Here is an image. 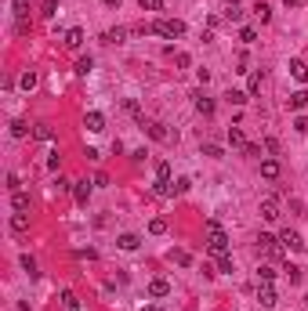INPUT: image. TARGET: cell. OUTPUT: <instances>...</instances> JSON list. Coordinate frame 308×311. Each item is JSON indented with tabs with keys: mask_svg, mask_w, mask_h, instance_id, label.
Here are the masks:
<instances>
[{
	"mask_svg": "<svg viewBox=\"0 0 308 311\" xmlns=\"http://www.w3.org/2000/svg\"><path fill=\"white\" fill-rule=\"evenodd\" d=\"M294 130H297V134H308V116H297V120H294Z\"/></svg>",
	"mask_w": 308,
	"mask_h": 311,
	"instance_id": "ee69618b",
	"label": "cell"
},
{
	"mask_svg": "<svg viewBox=\"0 0 308 311\" xmlns=\"http://www.w3.org/2000/svg\"><path fill=\"white\" fill-rule=\"evenodd\" d=\"M167 293H171V282H167V278H152V282H149V297H156V300H163Z\"/></svg>",
	"mask_w": 308,
	"mask_h": 311,
	"instance_id": "9c48e42d",
	"label": "cell"
},
{
	"mask_svg": "<svg viewBox=\"0 0 308 311\" xmlns=\"http://www.w3.org/2000/svg\"><path fill=\"white\" fill-rule=\"evenodd\" d=\"M225 18H228V22H239V18H243L239 0H225Z\"/></svg>",
	"mask_w": 308,
	"mask_h": 311,
	"instance_id": "ffe728a7",
	"label": "cell"
},
{
	"mask_svg": "<svg viewBox=\"0 0 308 311\" xmlns=\"http://www.w3.org/2000/svg\"><path fill=\"white\" fill-rule=\"evenodd\" d=\"M91 188H95V184H87V181H76V184H73V199H76L80 206H87V199H91Z\"/></svg>",
	"mask_w": 308,
	"mask_h": 311,
	"instance_id": "30bf717a",
	"label": "cell"
},
{
	"mask_svg": "<svg viewBox=\"0 0 308 311\" xmlns=\"http://www.w3.org/2000/svg\"><path fill=\"white\" fill-rule=\"evenodd\" d=\"M207 232V242H210V254H228V236H225V228L218 221H207L203 224Z\"/></svg>",
	"mask_w": 308,
	"mask_h": 311,
	"instance_id": "6da1fadb",
	"label": "cell"
},
{
	"mask_svg": "<svg viewBox=\"0 0 308 311\" xmlns=\"http://www.w3.org/2000/svg\"><path fill=\"white\" fill-rule=\"evenodd\" d=\"M214 257H218V272L221 275H232V257L228 254H214Z\"/></svg>",
	"mask_w": 308,
	"mask_h": 311,
	"instance_id": "484cf974",
	"label": "cell"
},
{
	"mask_svg": "<svg viewBox=\"0 0 308 311\" xmlns=\"http://www.w3.org/2000/svg\"><path fill=\"white\" fill-rule=\"evenodd\" d=\"M55 188H58V192H73V181H66V178H58V181H55Z\"/></svg>",
	"mask_w": 308,
	"mask_h": 311,
	"instance_id": "bcb514c9",
	"label": "cell"
},
{
	"mask_svg": "<svg viewBox=\"0 0 308 311\" xmlns=\"http://www.w3.org/2000/svg\"><path fill=\"white\" fill-rule=\"evenodd\" d=\"M11 206H15V214H26L29 210V196L19 188V192H11Z\"/></svg>",
	"mask_w": 308,
	"mask_h": 311,
	"instance_id": "ac0fdd59",
	"label": "cell"
},
{
	"mask_svg": "<svg viewBox=\"0 0 308 311\" xmlns=\"http://www.w3.org/2000/svg\"><path fill=\"white\" fill-rule=\"evenodd\" d=\"M62 311H80V300H76V293H62Z\"/></svg>",
	"mask_w": 308,
	"mask_h": 311,
	"instance_id": "7402d4cb",
	"label": "cell"
},
{
	"mask_svg": "<svg viewBox=\"0 0 308 311\" xmlns=\"http://www.w3.org/2000/svg\"><path fill=\"white\" fill-rule=\"evenodd\" d=\"M254 14H257L261 22H268V18H272V8L265 4V0H257V4H254Z\"/></svg>",
	"mask_w": 308,
	"mask_h": 311,
	"instance_id": "4316f807",
	"label": "cell"
},
{
	"mask_svg": "<svg viewBox=\"0 0 308 311\" xmlns=\"http://www.w3.org/2000/svg\"><path fill=\"white\" fill-rule=\"evenodd\" d=\"M105 4H109V8H120V0H105Z\"/></svg>",
	"mask_w": 308,
	"mask_h": 311,
	"instance_id": "f907efd6",
	"label": "cell"
},
{
	"mask_svg": "<svg viewBox=\"0 0 308 311\" xmlns=\"http://www.w3.org/2000/svg\"><path fill=\"white\" fill-rule=\"evenodd\" d=\"M239 40H243V44H254V40H257V29H254V26H243V29H239Z\"/></svg>",
	"mask_w": 308,
	"mask_h": 311,
	"instance_id": "4dcf8cb0",
	"label": "cell"
},
{
	"mask_svg": "<svg viewBox=\"0 0 308 311\" xmlns=\"http://www.w3.org/2000/svg\"><path fill=\"white\" fill-rule=\"evenodd\" d=\"M290 76H294V80H308V62H301V58H294V62H290Z\"/></svg>",
	"mask_w": 308,
	"mask_h": 311,
	"instance_id": "2e32d148",
	"label": "cell"
},
{
	"mask_svg": "<svg viewBox=\"0 0 308 311\" xmlns=\"http://www.w3.org/2000/svg\"><path fill=\"white\" fill-rule=\"evenodd\" d=\"M11 232H19V236H22V232H29V217H26V214H15V217H11Z\"/></svg>",
	"mask_w": 308,
	"mask_h": 311,
	"instance_id": "d4e9b609",
	"label": "cell"
},
{
	"mask_svg": "<svg viewBox=\"0 0 308 311\" xmlns=\"http://www.w3.org/2000/svg\"><path fill=\"white\" fill-rule=\"evenodd\" d=\"M286 278H290V282H294V286H297V282H301V272H297V268H294V264H290V268H286Z\"/></svg>",
	"mask_w": 308,
	"mask_h": 311,
	"instance_id": "f6af8a7d",
	"label": "cell"
},
{
	"mask_svg": "<svg viewBox=\"0 0 308 311\" xmlns=\"http://www.w3.org/2000/svg\"><path fill=\"white\" fill-rule=\"evenodd\" d=\"M174 66H178V69H189V66H192V58L185 54V51H178V54H174Z\"/></svg>",
	"mask_w": 308,
	"mask_h": 311,
	"instance_id": "f35d334b",
	"label": "cell"
},
{
	"mask_svg": "<svg viewBox=\"0 0 308 311\" xmlns=\"http://www.w3.org/2000/svg\"><path fill=\"white\" fill-rule=\"evenodd\" d=\"M199 152L210 156V160H221V156H225V148H221V145H214V142H203V145H199Z\"/></svg>",
	"mask_w": 308,
	"mask_h": 311,
	"instance_id": "44dd1931",
	"label": "cell"
},
{
	"mask_svg": "<svg viewBox=\"0 0 308 311\" xmlns=\"http://www.w3.org/2000/svg\"><path fill=\"white\" fill-rule=\"evenodd\" d=\"M91 69H95V62H91V54H87V58H80V62H76V76H87Z\"/></svg>",
	"mask_w": 308,
	"mask_h": 311,
	"instance_id": "f1b7e54d",
	"label": "cell"
},
{
	"mask_svg": "<svg viewBox=\"0 0 308 311\" xmlns=\"http://www.w3.org/2000/svg\"><path fill=\"white\" fill-rule=\"evenodd\" d=\"M279 174H283L279 160H261V178L265 181H279Z\"/></svg>",
	"mask_w": 308,
	"mask_h": 311,
	"instance_id": "52a82bcc",
	"label": "cell"
},
{
	"mask_svg": "<svg viewBox=\"0 0 308 311\" xmlns=\"http://www.w3.org/2000/svg\"><path fill=\"white\" fill-rule=\"evenodd\" d=\"M279 246H283V250H304V242H301V236H297V232H290V228H283L279 232Z\"/></svg>",
	"mask_w": 308,
	"mask_h": 311,
	"instance_id": "277c9868",
	"label": "cell"
},
{
	"mask_svg": "<svg viewBox=\"0 0 308 311\" xmlns=\"http://www.w3.org/2000/svg\"><path fill=\"white\" fill-rule=\"evenodd\" d=\"M22 268L29 272V278H37V275H40V272H37V260H33V257H29V254L22 257Z\"/></svg>",
	"mask_w": 308,
	"mask_h": 311,
	"instance_id": "8d00e7d4",
	"label": "cell"
},
{
	"mask_svg": "<svg viewBox=\"0 0 308 311\" xmlns=\"http://www.w3.org/2000/svg\"><path fill=\"white\" fill-rule=\"evenodd\" d=\"M142 11H163V0H138Z\"/></svg>",
	"mask_w": 308,
	"mask_h": 311,
	"instance_id": "e575fe53",
	"label": "cell"
},
{
	"mask_svg": "<svg viewBox=\"0 0 308 311\" xmlns=\"http://www.w3.org/2000/svg\"><path fill=\"white\" fill-rule=\"evenodd\" d=\"M261 217H265V221H279V199H275V196L261 199Z\"/></svg>",
	"mask_w": 308,
	"mask_h": 311,
	"instance_id": "5b68a950",
	"label": "cell"
},
{
	"mask_svg": "<svg viewBox=\"0 0 308 311\" xmlns=\"http://www.w3.org/2000/svg\"><path fill=\"white\" fill-rule=\"evenodd\" d=\"M228 145H232V148H246V145H250V142H246V138H243V130L239 127H228Z\"/></svg>",
	"mask_w": 308,
	"mask_h": 311,
	"instance_id": "e0dca14e",
	"label": "cell"
},
{
	"mask_svg": "<svg viewBox=\"0 0 308 311\" xmlns=\"http://www.w3.org/2000/svg\"><path fill=\"white\" fill-rule=\"evenodd\" d=\"M116 246H120V250H138V246H142V239H138L134 232H123V236L116 239Z\"/></svg>",
	"mask_w": 308,
	"mask_h": 311,
	"instance_id": "5bb4252c",
	"label": "cell"
},
{
	"mask_svg": "<svg viewBox=\"0 0 308 311\" xmlns=\"http://www.w3.org/2000/svg\"><path fill=\"white\" fill-rule=\"evenodd\" d=\"M19 87H22V90H33V87H37V72H33V69H26V72L19 76Z\"/></svg>",
	"mask_w": 308,
	"mask_h": 311,
	"instance_id": "cb8c5ba5",
	"label": "cell"
},
{
	"mask_svg": "<svg viewBox=\"0 0 308 311\" xmlns=\"http://www.w3.org/2000/svg\"><path fill=\"white\" fill-rule=\"evenodd\" d=\"M286 8H304V0H283Z\"/></svg>",
	"mask_w": 308,
	"mask_h": 311,
	"instance_id": "681fc988",
	"label": "cell"
},
{
	"mask_svg": "<svg viewBox=\"0 0 308 311\" xmlns=\"http://www.w3.org/2000/svg\"><path fill=\"white\" fill-rule=\"evenodd\" d=\"M152 192H156V196H171L174 188H171V181H156V188H152Z\"/></svg>",
	"mask_w": 308,
	"mask_h": 311,
	"instance_id": "b9f144b4",
	"label": "cell"
},
{
	"mask_svg": "<svg viewBox=\"0 0 308 311\" xmlns=\"http://www.w3.org/2000/svg\"><path fill=\"white\" fill-rule=\"evenodd\" d=\"M142 311H167V308H163V304H145Z\"/></svg>",
	"mask_w": 308,
	"mask_h": 311,
	"instance_id": "c3c4849f",
	"label": "cell"
},
{
	"mask_svg": "<svg viewBox=\"0 0 308 311\" xmlns=\"http://www.w3.org/2000/svg\"><path fill=\"white\" fill-rule=\"evenodd\" d=\"M152 33L167 36V40H178V36H185V22L181 18H156L152 22Z\"/></svg>",
	"mask_w": 308,
	"mask_h": 311,
	"instance_id": "7a4b0ae2",
	"label": "cell"
},
{
	"mask_svg": "<svg viewBox=\"0 0 308 311\" xmlns=\"http://www.w3.org/2000/svg\"><path fill=\"white\" fill-rule=\"evenodd\" d=\"M33 138H37V142H55V127H51V123H37Z\"/></svg>",
	"mask_w": 308,
	"mask_h": 311,
	"instance_id": "9a60e30c",
	"label": "cell"
},
{
	"mask_svg": "<svg viewBox=\"0 0 308 311\" xmlns=\"http://www.w3.org/2000/svg\"><path fill=\"white\" fill-rule=\"evenodd\" d=\"M62 44H66L69 51H76V48H80V44H84V29H80V26L66 29V40H62Z\"/></svg>",
	"mask_w": 308,
	"mask_h": 311,
	"instance_id": "8fae6325",
	"label": "cell"
},
{
	"mask_svg": "<svg viewBox=\"0 0 308 311\" xmlns=\"http://www.w3.org/2000/svg\"><path fill=\"white\" fill-rule=\"evenodd\" d=\"M286 105L294 108V112H301V108L308 105V90H304V87H301V90H294V94H290V102H286Z\"/></svg>",
	"mask_w": 308,
	"mask_h": 311,
	"instance_id": "d6986e66",
	"label": "cell"
},
{
	"mask_svg": "<svg viewBox=\"0 0 308 311\" xmlns=\"http://www.w3.org/2000/svg\"><path fill=\"white\" fill-rule=\"evenodd\" d=\"M174 264H181V268H189V264H192V257L185 254V250H174Z\"/></svg>",
	"mask_w": 308,
	"mask_h": 311,
	"instance_id": "60d3db41",
	"label": "cell"
},
{
	"mask_svg": "<svg viewBox=\"0 0 308 311\" xmlns=\"http://www.w3.org/2000/svg\"><path fill=\"white\" fill-rule=\"evenodd\" d=\"M189 184H192L189 178H178V181H174V192H178V196H185V192H189Z\"/></svg>",
	"mask_w": 308,
	"mask_h": 311,
	"instance_id": "7bdbcfd3",
	"label": "cell"
},
{
	"mask_svg": "<svg viewBox=\"0 0 308 311\" xmlns=\"http://www.w3.org/2000/svg\"><path fill=\"white\" fill-rule=\"evenodd\" d=\"M257 304H261V308H275V304H279V300H275L272 282H257Z\"/></svg>",
	"mask_w": 308,
	"mask_h": 311,
	"instance_id": "8992f818",
	"label": "cell"
},
{
	"mask_svg": "<svg viewBox=\"0 0 308 311\" xmlns=\"http://www.w3.org/2000/svg\"><path fill=\"white\" fill-rule=\"evenodd\" d=\"M149 232H152V236H163V232H167V221H163V217H152V221H149Z\"/></svg>",
	"mask_w": 308,
	"mask_h": 311,
	"instance_id": "f546056e",
	"label": "cell"
},
{
	"mask_svg": "<svg viewBox=\"0 0 308 311\" xmlns=\"http://www.w3.org/2000/svg\"><path fill=\"white\" fill-rule=\"evenodd\" d=\"M257 250H265L268 257H279V254H283L279 236H268V232H261V236H257Z\"/></svg>",
	"mask_w": 308,
	"mask_h": 311,
	"instance_id": "3957f363",
	"label": "cell"
},
{
	"mask_svg": "<svg viewBox=\"0 0 308 311\" xmlns=\"http://www.w3.org/2000/svg\"><path fill=\"white\" fill-rule=\"evenodd\" d=\"M11 134H15V138H26V134H29V127H26L22 120H15V123H11Z\"/></svg>",
	"mask_w": 308,
	"mask_h": 311,
	"instance_id": "ab89813d",
	"label": "cell"
},
{
	"mask_svg": "<svg viewBox=\"0 0 308 311\" xmlns=\"http://www.w3.org/2000/svg\"><path fill=\"white\" fill-rule=\"evenodd\" d=\"M156 181H171V163H156Z\"/></svg>",
	"mask_w": 308,
	"mask_h": 311,
	"instance_id": "74e56055",
	"label": "cell"
},
{
	"mask_svg": "<svg viewBox=\"0 0 308 311\" xmlns=\"http://www.w3.org/2000/svg\"><path fill=\"white\" fill-rule=\"evenodd\" d=\"M196 112H199V116H214V98H207L203 90L196 94Z\"/></svg>",
	"mask_w": 308,
	"mask_h": 311,
	"instance_id": "4fadbf2b",
	"label": "cell"
},
{
	"mask_svg": "<svg viewBox=\"0 0 308 311\" xmlns=\"http://www.w3.org/2000/svg\"><path fill=\"white\" fill-rule=\"evenodd\" d=\"M127 33H131V29L116 26V29H109V33H105V40H109V44H123V40H127Z\"/></svg>",
	"mask_w": 308,
	"mask_h": 311,
	"instance_id": "603a6c76",
	"label": "cell"
},
{
	"mask_svg": "<svg viewBox=\"0 0 308 311\" xmlns=\"http://www.w3.org/2000/svg\"><path fill=\"white\" fill-rule=\"evenodd\" d=\"M84 127H87L91 134H102V130H105V116H102V112H87V116H84Z\"/></svg>",
	"mask_w": 308,
	"mask_h": 311,
	"instance_id": "ba28073f",
	"label": "cell"
},
{
	"mask_svg": "<svg viewBox=\"0 0 308 311\" xmlns=\"http://www.w3.org/2000/svg\"><path fill=\"white\" fill-rule=\"evenodd\" d=\"M272 278H275V268L272 264H261L257 268V282H272Z\"/></svg>",
	"mask_w": 308,
	"mask_h": 311,
	"instance_id": "83f0119b",
	"label": "cell"
},
{
	"mask_svg": "<svg viewBox=\"0 0 308 311\" xmlns=\"http://www.w3.org/2000/svg\"><path fill=\"white\" fill-rule=\"evenodd\" d=\"M55 11H58V0H44V8H40L44 18H55Z\"/></svg>",
	"mask_w": 308,
	"mask_h": 311,
	"instance_id": "836d02e7",
	"label": "cell"
},
{
	"mask_svg": "<svg viewBox=\"0 0 308 311\" xmlns=\"http://www.w3.org/2000/svg\"><path fill=\"white\" fill-rule=\"evenodd\" d=\"M225 98L232 102V105H246V98H250V94H246V90H228Z\"/></svg>",
	"mask_w": 308,
	"mask_h": 311,
	"instance_id": "d6a6232c",
	"label": "cell"
},
{
	"mask_svg": "<svg viewBox=\"0 0 308 311\" xmlns=\"http://www.w3.org/2000/svg\"><path fill=\"white\" fill-rule=\"evenodd\" d=\"M123 108H127L131 116H138V102H134V98H127V102H123Z\"/></svg>",
	"mask_w": 308,
	"mask_h": 311,
	"instance_id": "7dc6e473",
	"label": "cell"
},
{
	"mask_svg": "<svg viewBox=\"0 0 308 311\" xmlns=\"http://www.w3.org/2000/svg\"><path fill=\"white\" fill-rule=\"evenodd\" d=\"M261 90V72H250V80H246V94H257Z\"/></svg>",
	"mask_w": 308,
	"mask_h": 311,
	"instance_id": "1f68e13d",
	"label": "cell"
},
{
	"mask_svg": "<svg viewBox=\"0 0 308 311\" xmlns=\"http://www.w3.org/2000/svg\"><path fill=\"white\" fill-rule=\"evenodd\" d=\"M145 130H149L152 142H171V130H167L163 123H145Z\"/></svg>",
	"mask_w": 308,
	"mask_h": 311,
	"instance_id": "7c38bea8",
	"label": "cell"
},
{
	"mask_svg": "<svg viewBox=\"0 0 308 311\" xmlns=\"http://www.w3.org/2000/svg\"><path fill=\"white\" fill-rule=\"evenodd\" d=\"M11 8H15L19 18H26V14H29V0H11Z\"/></svg>",
	"mask_w": 308,
	"mask_h": 311,
	"instance_id": "d590c367",
	"label": "cell"
}]
</instances>
